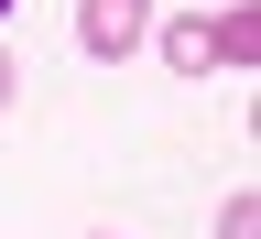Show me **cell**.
<instances>
[{
    "label": "cell",
    "mask_w": 261,
    "mask_h": 239,
    "mask_svg": "<svg viewBox=\"0 0 261 239\" xmlns=\"http://www.w3.org/2000/svg\"><path fill=\"white\" fill-rule=\"evenodd\" d=\"M76 44H87L98 65L142 55V44H152V0H76Z\"/></svg>",
    "instance_id": "1"
},
{
    "label": "cell",
    "mask_w": 261,
    "mask_h": 239,
    "mask_svg": "<svg viewBox=\"0 0 261 239\" xmlns=\"http://www.w3.org/2000/svg\"><path fill=\"white\" fill-rule=\"evenodd\" d=\"M152 44L174 76H218V44H207V11H174V22H152Z\"/></svg>",
    "instance_id": "2"
},
{
    "label": "cell",
    "mask_w": 261,
    "mask_h": 239,
    "mask_svg": "<svg viewBox=\"0 0 261 239\" xmlns=\"http://www.w3.org/2000/svg\"><path fill=\"white\" fill-rule=\"evenodd\" d=\"M207 44H218V65H250V44H261V11H250V0H228V11L207 22Z\"/></svg>",
    "instance_id": "3"
},
{
    "label": "cell",
    "mask_w": 261,
    "mask_h": 239,
    "mask_svg": "<svg viewBox=\"0 0 261 239\" xmlns=\"http://www.w3.org/2000/svg\"><path fill=\"white\" fill-rule=\"evenodd\" d=\"M218 239H261V196H250V185H240V196L218 207Z\"/></svg>",
    "instance_id": "4"
},
{
    "label": "cell",
    "mask_w": 261,
    "mask_h": 239,
    "mask_svg": "<svg viewBox=\"0 0 261 239\" xmlns=\"http://www.w3.org/2000/svg\"><path fill=\"white\" fill-rule=\"evenodd\" d=\"M11 87H22V65H11V55H0V109H11Z\"/></svg>",
    "instance_id": "5"
},
{
    "label": "cell",
    "mask_w": 261,
    "mask_h": 239,
    "mask_svg": "<svg viewBox=\"0 0 261 239\" xmlns=\"http://www.w3.org/2000/svg\"><path fill=\"white\" fill-rule=\"evenodd\" d=\"M0 11H11V0H0Z\"/></svg>",
    "instance_id": "6"
}]
</instances>
